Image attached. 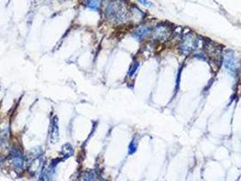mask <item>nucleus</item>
Returning a JSON list of instances; mask_svg holds the SVG:
<instances>
[{"label":"nucleus","instance_id":"f257e3e1","mask_svg":"<svg viewBox=\"0 0 241 181\" xmlns=\"http://www.w3.org/2000/svg\"><path fill=\"white\" fill-rule=\"evenodd\" d=\"M105 14L107 18L114 23H122L126 21L129 12L126 5L122 0H111L106 6Z\"/></svg>","mask_w":241,"mask_h":181},{"label":"nucleus","instance_id":"f03ea898","mask_svg":"<svg viewBox=\"0 0 241 181\" xmlns=\"http://www.w3.org/2000/svg\"><path fill=\"white\" fill-rule=\"evenodd\" d=\"M10 158H11V162H12L13 166L15 167V168H16L17 170L23 169L24 165H25V158L23 157V154H22L19 150L13 149L11 151V154H10Z\"/></svg>","mask_w":241,"mask_h":181},{"label":"nucleus","instance_id":"7ed1b4c3","mask_svg":"<svg viewBox=\"0 0 241 181\" xmlns=\"http://www.w3.org/2000/svg\"><path fill=\"white\" fill-rule=\"evenodd\" d=\"M49 139L52 143H56L59 140V127H58V118L54 116L50 121L49 126Z\"/></svg>","mask_w":241,"mask_h":181},{"label":"nucleus","instance_id":"20e7f679","mask_svg":"<svg viewBox=\"0 0 241 181\" xmlns=\"http://www.w3.org/2000/svg\"><path fill=\"white\" fill-rule=\"evenodd\" d=\"M170 35V30L168 27L166 26H157L153 32V37L158 39V40H161V39H164L166 37H168Z\"/></svg>","mask_w":241,"mask_h":181},{"label":"nucleus","instance_id":"39448f33","mask_svg":"<svg viewBox=\"0 0 241 181\" xmlns=\"http://www.w3.org/2000/svg\"><path fill=\"white\" fill-rule=\"evenodd\" d=\"M225 65L228 68V70L230 72H234L237 70V62L235 60V56L232 54H228L226 56Z\"/></svg>","mask_w":241,"mask_h":181},{"label":"nucleus","instance_id":"423d86ee","mask_svg":"<svg viewBox=\"0 0 241 181\" xmlns=\"http://www.w3.org/2000/svg\"><path fill=\"white\" fill-rule=\"evenodd\" d=\"M74 154V149L70 144H65L62 147V151L60 153V160H64L66 158L70 157Z\"/></svg>","mask_w":241,"mask_h":181},{"label":"nucleus","instance_id":"0eeeda50","mask_svg":"<svg viewBox=\"0 0 241 181\" xmlns=\"http://www.w3.org/2000/svg\"><path fill=\"white\" fill-rule=\"evenodd\" d=\"M149 33H150V28L148 26H142L133 34V36L138 40H142V38L147 36Z\"/></svg>","mask_w":241,"mask_h":181},{"label":"nucleus","instance_id":"6e6552de","mask_svg":"<svg viewBox=\"0 0 241 181\" xmlns=\"http://www.w3.org/2000/svg\"><path fill=\"white\" fill-rule=\"evenodd\" d=\"M100 5H101V0H87L85 6L94 11H98L100 9Z\"/></svg>","mask_w":241,"mask_h":181},{"label":"nucleus","instance_id":"1a4fd4ad","mask_svg":"<svg viewBox=\"0 0 241 181\" xmlns=\"http://www.w3.org/2000/svg\"><path fill=\"white\" fill-rule=\"evenodd\" d=\"M190 35H187L186 39H185V43L183 44V52L184 53H188L189 51L192 50V48H194V43H193V40L191 38H189Z\"/></svg>","mask_w":241,"mask_h":181},{"label":"nucleus","instance_id":"9d476101","mask_svg":"<svg viewBox=\"0 0 241 181\" xmlns=\"http://www.w3.org/2000/svg\"><path fill=\"white\" fill-rule=\"evenodd\" d=\"M83 177L84 180H94L96 177V175H95L94 171H88V172L84 173Z\"/></svg>","mask_w":241,"mask_h":181},{"label":"nucleus","instance_id":"9b49d317","mask_svg":"<svg viewBox=\"0 0 241 181\" xmlns=\"http://www.w3.org/2000/svg\"><path fill=\"white\" fill-rule=\"evenodd\" d=\"M136 149H137V146H136L134 141H133L129 146V154H133L136 151Z\"/></svg>","mask_w":241,"mask_h":181},{"label":"nucleus","instance_id":"f8f14e48","mask_svg":"<svg viewBox=\"0 0 241 181\" xmlns=\"http://www.w3.org/2000/svg\"><path fill=\"white\" fill-rule=\"evenodd\" d=\"M137 1H138L140 4L143 5V6H146V7H151V3L149 2V1H147V0H137Z\"/></svg>","mask_w":241,"mask_h":181},{"label":"nucleus","instance_id":"ddd939ff","mask_svg":"<svg viewBox=\"0 0 241 181\" xmlns=\"http://www.w3.org/2000/svg\"><path fill=\"white\" fill-rule=\"evenodd\" d=\"M138 66H139V63H135L134 65L131 66V68H130V71L129 72V74H130V75L133 74H134V72L136 71V69H137V67H138Z\"/></svg>","mask_w":241,"mask_h":181},{"label":"nucleus","instance_id":"4468645a","mask_svg":"<svg viewBox=\"0 0 241 181\" xmlns=\"http://www.w3.org/2000/svg\"><path fill=\"white\" fill-rule=\"evenodd\" d=\"M2 165H3V160H2V157H1V156H0V168H1V167H2Z\"/></svg>","mask_w":241,"mask_h":181}]
</instances>
